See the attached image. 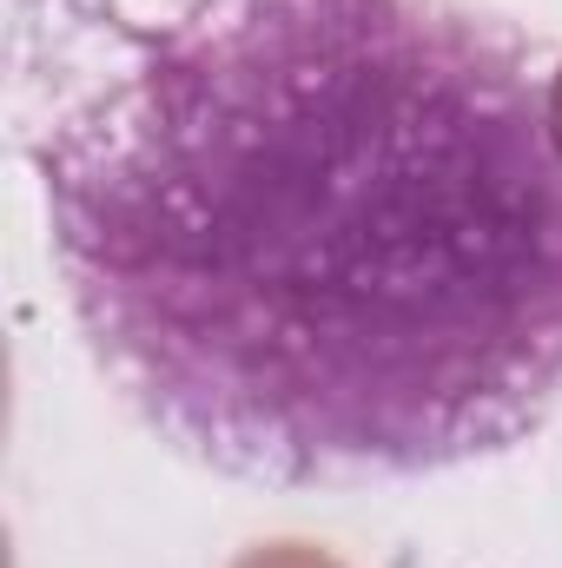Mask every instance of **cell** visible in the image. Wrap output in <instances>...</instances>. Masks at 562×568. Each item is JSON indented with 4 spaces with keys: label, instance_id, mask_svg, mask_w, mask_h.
<instances>
[{
    "label": "cell",
    "instance_id": "1",
    "mask_svg": "<svg viewBox=\"0 0 562 568\" xmlns=\"http://www.w3.org/2000/svg\"><path fill=\"white\" fill-rule=\"evenodd\" d=\"M60 297L179 456L443 476L562 404V67L463 0H113L27 133Z\"/></svg>",
    "mask_w": 562,
    "mask_h": 568
},
{
    "label": "cell",
    "instance_id": "2",
    "mask_svg": "<svg viewBox=\"0 0 562 568\" xmlns=\"http://www.w3.org/2000/svg\"><path fill=\"white\" fill-rule=\"evenodd\" d=\"M232 568H344V562L324 556V549H311V542H259V549H245Z\"/></svg>",
    "mask_w": 562,
    "mask_h": 568
}]
</instances>
